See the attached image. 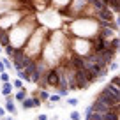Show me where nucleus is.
<instances>
[{"mask_svg":"<svg viewBox=\"0 0 120 120\" xmlns=\"http://www.w3.org/2000/svg\"><path fill=\"white\" fill-rule=\"evenodd\" d=\"M12 99H14V97H11V95H5V111L11 113V115H16V113H18V109H16V106H14V102H12Z\"/></svg>","mask_w":120,"mask_h":120,"instance_id":"39448f33","label":"nucleus"},{"mask_svg":"<svg viewBox=\"0 0 120 120\" xmlns=\"http://www.w3.org/2000/svg\"><path fill=\"white\" fill-rule=\"evenodd\" d=\"M25 97H26V90L25 88H19L18 92H16V95H14V99H16V101H19V102H21Z\"/></svg>","mask_w":120,"mask_h":120,"instance_id":"6e6552de","label":"nucleus"},{"mask_svg":"<svg viewBox=\"0 0 120 120\" xmlns=\"http://www.w3.org/2000/svg\"><path fill=\"white\" fill-rule=\"evenodd\" d=\"M95 99H97V101L108 102V104H111L113 108H115V106H120V94H113L111 90H108L106 86L99 92L97 95H95Z\"/></svg>","mask_w":120,"mask_h":120,"instance_id":"f03ea898","label":"nucleus"},{"mask_svg":"<svg viewBox=\"0 0 120 120\" xmlns=\"http://www.w3.org/2000/svg\"><path fill=\"white\" fill-rule=\"evenodd\" d=\"M2 62H4V65H5V69H12V62H9L7 58H2Z\"/></svg>","mask_w":120,"mask_h":120,"instance_id":"f3484780","label":"nucleus"},{"mask_svg":"<svg viewBox=\"0 0 120 120\" xmlns=\"http://www.w3.org/2000/svg\"><path fill=\"white\" fill-rule=\"evenodd\" d=\"M67 102H69V104H71V106H78V99H67Z\"/></svg>","mask_w":120,"mask_h":120,"instance_id":"a211bd4d","label":"nucleus"},{"mask_svg":"<svg viewBox=\"0 0 120 120\" xmlns=\"http://www.w3.org/2000/svg\"><path fill=\"white\" fill-rule=\"evenodd\" d=\"M4 120H12V116H4Z\"/></svg>","mask_w":120,"mask_h":120,"instance_id":"4be33fe9","label":"nucleus"},{"mask_svg":"<svg viewBox=\"0 0 120 120\" xmlns=\"http://www.w3.org/2000/svg\"><path fill=\"white\" fill-rule=\"evenodd\" d=\"M11 92H12V85L11 83H4V85H2V94L4 95H11Z\"/></svg>","mask_w":120,"mask_h":120,"instance_id":"1a4fd4ad","label":"nucleus"},{"mask_svg":"<svg viewBox=\"0 0 120 120\" xmlns=\"http://www.w3.org/2000/svg\"><path fill=\"white\" fill-rule=\"evenodd\" d=\"M44 79H46V86H53V88H56V86L60 85V74H58V71H56L55 67L49 69V71L46 72Z\"/></svg>","mask_w":120,"mask_h":120,"instance_id":"7ed1b4c3","label":"nucleus"},{"mask_svg":"<svg viewBox=\"0 0 120 120\" xmlns=\"http://www.w3.org/2000/svg\"><path fill=\"white\" fill-rule=\"evenodd\" d=\"M41 104V101H39L37 97H25L21 101V106H23V109H30V108H35V106H39Z\"/></svg>","mask_w":120,"mask_h":120,"instance_id":"20e7f679","label":"nucleus"},{"mask_svg":"<svg viewBox=\"0 0 120 120\" xmlns=\"http://www.w3.org/2000/svg\"><path fill=\"white\" fill-rule=\"evenodd\" d=\"M4 71H5V65H4V62L0 60V72H4Z\"/></svg>","mask_w":120,"mask_h":120,"instance_id":"412c9836","label":"nucleus"},{"mask_svg":"<svg viewBox=\"0 0 120 120\" xmlns=\"http://www.w3.org/2000/svg\"><path fill=\"white\" fill-rule=\"evenodd\" d=\"M0 51H2V46H0Z\"/></svg>","mask_w":120,"mask_h":120,"instance_id":"5701e85b","label":"nucleus"},{"mask_svg":"<svg viewBox=\"0 0 120 120\" xmlns=\"http://www.w3.org/2000/svg\"><path fill=\"white\" fill-rule=\"evenodd\" d=\"M48 97H49V94L46 92V90H39V95H37V99H39V101H46Z\"/></svg>","mask_w":120,"mask_h":120,"instance_id":"9b49d317","label":"nucleus"},{"mask_svg":"<svg viewBox=\"0 0 120 120\" xmlns=\"http://www.w3.org/2000/svg\"><path fill=\"white\" fill-rule=\"evenodd\" d=\"M37 120H48V116H46V115H44V113H41V115H39V116H37Z\"/></svg>","mask_w":120,"mask_h":120,"instance_id":"aec40b11","label":"nucleus"},{"mask_svg":"<svg viewBox=\"0 0 120 120\" xmlns=\"http://www.w3.org/2000/svg\"><path fill=\"white\" fill-rule=\"evenodd\" d=\"M79 118H81L79 111H76V109H74V111H71V120H79Z\"/></svg>","mask_w":120,"mask_h":120,"instance_id":"2eb2a0df","label":"nucleus"},{"mask_svg":"<svg viewBox=\"0 0 120 120\" xmlns=\"http://www.w3.org/2000/svg\"><path fill=\"white\" fill-rule=\"evenodd\" d=\"M18 78L21 79V81H30V76L26 74L25 71H18Z\"/></svg>","mask_w":120,"mask_h":120,"instance_id":"9d476101","label":"nucleus"},{"mask_svg":"<svg viewBox=\"0 0 120 120\" xmlns=\"http://www.w3.org/2000/svg\"><path fill=\"white\" fill-rule=\"evenodd\" d=\"M118 83H120V79H118V76H113V79L106 85V88L108 90H111L113 94H120V90H118Z\"/></svg>","mask_w":120,"mask_h":120,"instance_id":"423d86ee","label":"nucleus"},{"mask_svg":"<svg viewBox=\"0 0 120 120\" xmlns=\"http://www.w3.org/2000/svg\"><path fill=\"white\" fill-rule=\"evenodd\" d=\"M0 81H2V83L9 81V74H7V72H0Z\"/></svg>","mask_w":120,"mask_h":120,"instance_id":"4468645a","label":"nucleus"},{"mask_svg":"<svg viewBox=\"0 0 120 120\" xmlns=\"http://www.w3.org/2000/svg\"><path fill=\"white\" fill-rule=\"evenodd\" d=\"M48 99H49V102H58L60 101V95L58 94H53V95H49Z\"/></svg>","mask_w":120,"mask_h":120,"instance_id":"dca6fc26","label":"nucleus"},{"mask_svg":"<svg viewBox=\"0 0 120 120\" xmlns=\"http://www.w3.org/2000/svg\"><path fill=\"white\" fill-rule=\"evenodd\" d=\"M5 113H7V111H5V108H0V118H4Z\"/></svg>","mask_w":120,"mask_h":120,"instance_id":"6ab92c4d","label":"nucleus"},{"mask_svg":"<svg viewBox=\"0 0 120 120\" xmlns=\"http://www.w3.org/2000/svg\"><path fill=\"white\" fill-rule=\"evenodd\" d=\"M34 32V26L30 23H21V25L14 26V28H9L7 34H9V46H12L14 49H21L25 46L26 39L32 35Z\"/></svg>","mask_w":120,"mask_h":120,"instance_id":"f257e3e1","label":"nucleus"},{"mask_svg":"<svg viewBox=\"0 0 120 120\" xmlns=\"http://www.w3.org/2000/svg\"><path fill=\"white\" fill-rule=\"evenodd\" d=\"M12 86H14V88H18V90H19V88H23V81H21L19 78H18V79H14V81H12Z\"/></svg>","mask_w":120,"mask_h":120,"instance_id":"f8f14e48","label":"nucleus"},{"mask_svg":"<svg viewBox=\"0 0 120 120\" xmlns=\"http://www.w3.org/2000/svg\"><path fill=\"white\" fill-rule=\"evenodd\" d=\"M9 44V34H7V30H0V46L4 48V46Z\"/></svg>","mask_w":120,"mask_h":120,"instance_id":"0eeeda50","label":"nucleus"},{"mask_svg":"<svg viewBox=\"0 0 120 120\" xmlns=\"http://www.w3.org/2000/svg\"><path fill=\"white\" fill-rule=\"evenodd\" d=\"M4 48H5V53H7L9 56H12V55H14V51H16V49L12 48V46H9V44H7V46H4Z\"/></svg>","mask_w":120,"mask_h":120,"instance_id":"ddd939ff","label":"nucleus"}]
</instances>
